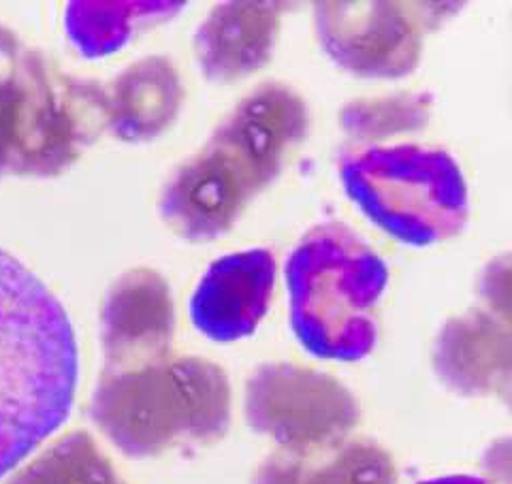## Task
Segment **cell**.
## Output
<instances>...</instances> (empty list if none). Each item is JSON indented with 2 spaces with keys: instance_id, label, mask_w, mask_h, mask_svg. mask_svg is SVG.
Wrapping results in <instances>:
<instances>
[{
  "instance_id": "cell-15",
  "label": "cell",
  "mask_w": 512,
  "mask_h": 484,
  "mask_svg": "<svg viewBox=\"0 0 512 484\" xmlns=\"http://www.w3.org/2000/svg\"><path fill=\"white\" fill-rule=\"evenodd\" d=\"M250 484H397V467L380 444L346 440L308 455L278 450L256 467Z\"/></svg>"
},
{
  "instance_id": "cell-2",
  "label": "cell",
  "mask_w": 512,
  "mask_h": 484,
  "mask_svg": "<svg viewBox=\"0 0 512 484\" xmlns=\"http://www.w3.org/2000/svg\"><path fill=\"white\" fill-rule=\"evenodd\" d=\"M231 416L227 371L203 357L103 369L90 403L96 429L131 459L210 446L229 433Z\"/></svg>"
},
{
  "instance_id": "cell-14",
  "label": "cell",
  "mask_w": 512,
  "mask_h": 484,
  "mask_svg": "<svg viewBox=\"0 0 512 484\" xmlns=\"http://www.w3.org/2000/svg\"><path fill=\"white\" fill-rule=\"evenodd\" d=\"M184 105V86L167 56H146L105 86V128L120 141L146 143L169 131Z\"/></svg>"
},
{
  "instance_id": "cell-19",
  "label": "cell",
  "mask_w": 512,
  "mask_h": 484,
  "mask_svg": "<svg viewBox=\"0 0 512 484\" xmlns=\"http://www.w3.org/2000/svg\"><path fill=\"white\" fill-rule=\"evenodd\" d=\"M419 484H487L483 478L470 476V474H453V476H440V478H431Z\"/></svg>"
},
{
  "instance_id": "cell-6",
  "label": "cell",
  "mask_w": 512,
  "mask_h": 484,
  "mask_svg": "<svg viewBox=\"0 0 512 484\" xmlns=\"http://www.w3.org/2000/svg\"><path fill=\"white\" fill-rule=\"evenodd\" d=\"M357 399L338 378L297 363H263L246 382V421L288 453L340 446L357 429Z\"/></svg>"
},
{
  "instance_id": "cell-4",
  "label": "cell",
  "mask_w": 512,
  "mask_h": 484,
  "mask_svg": "<svg viewBox=\"0 0 512 484\" xmlns=\"http://www.w3.org/2000/svg\"><path fill=\"white\" fill-rule=\"evenodd\" d=\"M387 263L346 224H320L286 261L291 327L318 359L361 361L378 340Z\"/></svg>"
},
{
  "instance_id": "cell-9",
  "label": "cell",
  "mask_w": 512,
  "mask_h": 484,
  "mask_svg": "<svg viewBox=\"0 0 512 484\" xmlns=\"http://www.w3.org/2000/svg\"><path fill=\"white\" fill-rule=\"evenodd\" d=\"M310 114L301 94L280 82L254 88L210 139L231 152L263 192L308 135Z\"/></svg>"
},
{
  "instance_id": "cell-11",
  "label": "cell",
  "mask_w": 512,
  "mask_h": 484,
  "mask_svg": "<svg viewBox=\"0 0 512 484\" xmlns=\"http://www.w3.org/2000/svg\"><path fill=\"white\" fill-rule=\"evenodd\" d=\"M276 286V258L265 248L222 256L205 271L190 299V318L214 342L252 335L265 318Z\"/></svg>"
},
{
  "instance_id": "cell-8",
  "label": "cell",
  "mask_w": 512,
  "mask_h": 484,
  "mask_svg": "<svg viewBox=\"0 0 512 484\" xmlns=\"http://www.w3.org/2000/svg\"><path fill=\"white\" fill-rule=\"evenodd\" d=\"M256 195L261 192L248 173L207 139L197 154L175 169L158 209L173 233L201 244L227 235Z\"/></svg>"
},
{
  "instance_id": "cell-12",
  "label": "cell",
  "mask_w": 512,
  "mask_h": 484,
  "mask_svg": "<svg viewBox=\"0 0 512 484\" xmlns=\"http://www.w3.org/2000/svg\"><path fill=\"white\" fill-rule=\"evenodd\" d=\"M282 3L233 0L216 5L195 32V56L207 82L235 84L261 71L274 56Z\"/></svg>"
},
{
  "instance_id": "cell-5",
  "label": "cell",
  "mask_w": 512,
  "mask_h": 484,
  "mask_svg": "<svg viewBox=\"0 0 512 484\" xmlns=\"http://www.w3.org/2000/svg\"><path fill=\"white\" fill-rule=\"evenodd\" d=\"M340 175L361 212L402 244L434 246L466 229V177L444 150L419 145L370 148L348 156Z\"/></svg>"
},
{
  "instance_id": "cell-13",
  "label": "cell",
  "mask_w": 512,
  "mask_h": 484,
  "mask_svg": "<svg viewBox=\"0 0 512 484\" xmlns=\"http://www.w3.org/2000/svg\"><path fill=\"white\" fill-rule=\"evenodd\" d=\"M434 369L442 384L463 397H506L510 386L508 320L485 310L448 320L436 340Z\"/></svg>"
},
{
  "instance_id": "cell-17",
  "label": "cell",
  "mask_w": 512,
  "mask_h": 484,
  "mask_svg": "<svg viewBox=\"0 0 512 484\" xmlns=\"http://www.w3.org/2000/svg\"><path fill=\"white\" fill-rule=\"evenodd\" d=\"M5 484H124L90 433L71 431L7 476Z\"/></svg>"
},
{
  "instance_id": "cell-10",
  "label": "cell",
  "mask_w": 512,
  "mask_h": 484,
  "mask_svg": "<svg viewBox=\"0 0 512 484\" xmlns=\"http://www.w3.org/2000/svg\"><path fill=\"white\" fill-rule=\"evenodd\" d=\"M175 305L169 282L139 267L109 286L101 308L103 369H122L169 357Z\"/></svg>"
},
{
  "instance_id": "cell-1",
  "label": "cell",
  "mask_w": 512,
  "mask_h": 484,
  "mask_svg": "<svg viewBox=\"0 0 512 484\" xmlns=\"http://www.w3.org/2000/svg\"><path fill=\"white\" fill-rule=\"evenodd\" d=\"M77 376L67 312L35 273L0 250V480L67 421Z\"/></svg>"
},
{
  "instance_id": "cell-3",
  "label": "cell",
  "mask_w": 512,
  "mask_h": 484,
  "mask_svg": "<svg viewBox=\"0 0 512 484\" xmlns=\"http://www.w3.org/2000/svg\"><path fill=\"white\" fill-rule=\"evenodd\" d=\"M105 131V86L0 26V177H54Z\"/></svg>"
},
{
  "instance_id": "cell-7",
  "label": "cell",
  "mask_w": 512,
  "mask_h": 484,
  "mask_svg": "<svg viewBox=\"0 0 512 484\" xmlns=\"http://www.w3.org/2000/svg\"><path fill=\"white\" fill-rule=\"evenodd\" d=\"M451 5H406L387 0H335L314 9L316 37L346 73L363 79H402L419 67L429 24Z\"/></svg>"
},
{
  "instance_id": "cell-16",
  "label": "cell",
  "mask_w": 512,
  "mask_h": 484,
  "mask_svg": "<svg viewBox=\"0 0 512 484\" xmlns=\"http://www.w3.org/2000/svg\"><path fill=\"white\" fill-rule=\"evenodd\" d=\"M186 3H71L64 28L79 54L101 58L118 52L137 32L175 18Z\"/></svg>"
},
{
  "instance_id": "cell-18",
  "label": "cell",
  "mask_w": 512,
  "mask_h": 484,
  "mask_svg": "<svg viewBox=\"0 0 512 484\" xmlns=\"http://www.w3.org/2000/svg\"><path fill=\"white\" fill-rule=\"evenodd\" d=\"M434 101L425 92H397L350 101L340 109V128L355 141L376 143L419 133L431 120Z\"/></svg>"
}]
</instances>
